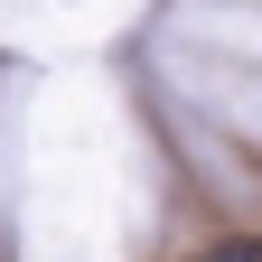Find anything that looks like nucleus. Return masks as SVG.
Here are the masks:
<instances>
[{"mask_svg":"<svg viewBox=\"0 0 262 262\" xmlns=\"http://www.w3.org/2000/svg\"><path fill=\"white\" fill-rule=\"evenodd\" d=\"M196 262H262V234H225V244H206Z\"/></svg>","mask_w":262,"mask_h":262,"instance_id":"f257e3e1","label":"nucleus"}]
</instances>
